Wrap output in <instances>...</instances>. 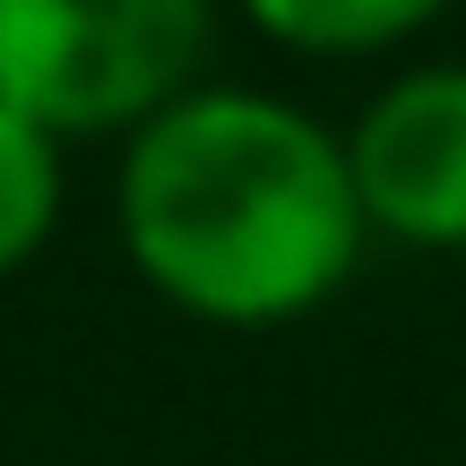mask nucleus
Returning <instances> with one entry per match:
<instances>
[{
    "mask_svg": "<svg viewBox=\"0 0 466 466\" xmlns=\"http://www.w3.org/2000/svg\"><path fill=\"white\" fill-rule=\"evenodd\" d=\"M268 44L319 52V61H354V52H389L415 26H432L450 0H233Z\"/></svg>",
    "mask_w": 466,
    "mask_h": 466,
    "instance_id": "obj_4",
    "label": "nucleus"
},
{
    "mask_svg": "<svg viewBox=\"0 0 466 466\" xmlns=\"http://www.w3.org/2000/svg\"><path fill=\"white\" fill-rule=\"evenodd\" d=\"M217 0H0V113L52 138L147 130L199 86Z\"/></svg>",
    "mask_w": 466,
    "mask_h": 466,
    "instance_id": "obj_2",
    "label": "nucleus"
},
{
    "mask_svg": "<svg viewBox=\"0 0 466 466\" xmlns=\"http://www.w3.org/2000/svg\"><path fill=\"white\" fill-rule=\"evenodd\" d=\"M130 268L208 329H285L354 277L371 225L346 138L259 86H190L121 156Z\"/></svg>",
    "mask_w": 466,
    "mask_h": 466,
    "instance_id": "obj_1",
    "label": "nucleus"
},
{
    "mask_svg": "<svg viewBox=\"0 0 466 466\" xmlns=\"http://www.w3.org/2000/svg\"><path fill=\"white\" fill-rule=\"evenodd\" d=\"M354 208L406 250H466V61L389 78L346 130Z\"/></svg>",
    "mask_w": 466,
    "mask_h": 466,
    "instance_id": "obj_3",
    "label": "nucleus"
},
{
    "mask_svg": "<svg viewBox=\"0 0 466 466\" xmlns=\"http://www.w3.org/2000/svg\"><path fill=\"white\" fill-rule=\"evenodd\" d=\"M61 138L35 130V121L0 113V277L9 268H26L35 250L52 242V225H61Z\"/></svg>",
    "mask_w": 466,
    "mask_h": 466,
    "instance_id": "obj_5",
    "label": "nucleus"
}]
</instances>
